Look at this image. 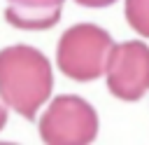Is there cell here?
I'll list each match as a JSON object with an SVG mask.
<instances>
[{
	"label": "cell",
	"instance_id": "1",
	"mask_svg": "<svg viewBox=\"0 0 149 145\" xmlns=\"http://www.w3.org/2000/svg\"><path fill=\"white\" fill-rule=\"evenodd\" d=\"M54 89L49 58L28 44L0 49V98L26 119H35Z\"/></svg>",
	"mask_w": 149,
	"mask_h": 145
},
{
	"label": "cell",
	"instance_id": "2",
	"mask_svg": "<svg viewBox=\"0 0 149 145\" xmlns=\"http://www.w3.org/2000/svg\"><path fill=\"white\" fill-rule=\"evenodd\" d=\"M112 47V35L100 26L74 23L58 40L56 63L65 77L74 82H91L107 70Z\"/></svg>",
	"mask_w": 149,
	"mask_h": 145
},
{
	"label": "cell",
	"instance_id": "3",
	"mask_svg": "<svg viewBox=\"0 0 149 145\" xmlns=\"http://www.w3.org/2000/svg\"><path fill=\"white\" fill-rule=\"evenodd\" d=\"M40 136L49 145H86L98 136V115L79 96H56L40 117Z\"/></svg>",
	"mask_w": 149,
	"mask_h": 145
},
{
	"label": "cell",
	"instance_id": "4",
	"mask_svg": "<svg viewBox=\"0 0 149 145\" xmlns=\"http://www.w3.org/2000/svg\"><path fill=\"white\" fill-rule=\"evenodd\" d=\"M107 87L121 101H137L149 91V44L121 42L112 47L107 61Z\"/></svg>",
	"mask_w": 149,
	"mask_h": 145
},
{
	"label": "cell",
	"instance_id": "5",
	"mask_svg": "<svg viewBox=\"0 0 149 145\" xmlns=\"http://www.w3.org/2000/svg\"><path fill=\"white\" fill-rule=\"evenodd\" d=\"M65 0H7L5 19L21 30H47L58 23Z\"/></svg>",
	"mask_w": 149,
	"mask_h": 145
},
{
	"label": "cell",
	"instance_id": "6",
	"mask_svg": "<svg viewBox=\"0 0 149 145\" xmlns=\"http://www.w3.org/2000/svg\"><path fill=\"white\" fill-rule=\"evenodd\" d=\"M126 19L133 30L149 37V0H126Z\"/></svg>",
	"mask_w": 149,
	"mask_h": 145
},
{
	"label": "cell",
	"instance_id": "7",
	"mask_svg": "<svg viewBox=\"0 0 149 145\" xmlns=\"http://www.w3.org/2000/svg\"><path fill=\"white\" fill-rule=\"evenodd\" d=\"M74 2L81 7H107V5H114L116 0H74Z\"/></svg>",
	"mask_w": 149,
	"mask_h": 145
},
{
	"label": "cell",
	"instance_id": "8",
	"mask_svg": "<svg viewBox=\"0 0 149 145\" xmlns=\"http://www.w3.org/2000/svg\"><path fill=\"white\" fill-rule=\"evenodd\" d=\"M5 124H7V110H5V105L0 103V131L5 129Z\"/></svg>",
	"mask_w": 149,
	"mask_h": 145
}]
</instances>
